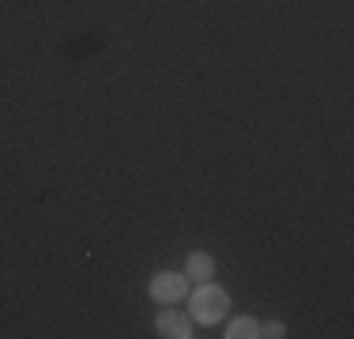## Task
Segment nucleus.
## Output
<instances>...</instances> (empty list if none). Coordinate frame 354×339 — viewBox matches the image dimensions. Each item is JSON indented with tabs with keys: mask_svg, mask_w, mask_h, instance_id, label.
<instances>
[{
	"mask_svg": "<svg viewBox=\"0 0 354 339\" xmlns=\"http://www.w3.org/2000/svg\"><path fill=\"white\" fill-rule=\"evenodd\" d=\"M185 302H189V317L196 320V324H218V320L226 317V309H230V294H226L223 286H215L212 279H207V283H196V291Z\"/></svg>",
	"mask_w": 354,
	"mask_h": 339,
	"instance_id": "f257e3e1",
	"label": "nucleus"
},
{
	"mask_svg": "<svg viewBox=\"0 0 354 339\" xmlns=\"http://www.w3.org/2000/svg\"><path fill=\"white\" fill-rule=\"evenodd\" d=\"M151 302H162V305H177L189 298V275L185 271H158L147 286Z\"/></svg>",
	"mask_w": 354,
	"mask_h": 339,
	"instance_id": "f03ea898",
	"label": "nucleus"
},
{
	"mask_svg": "<svg viewBox=\"0 0 354 339\" xmlns=\"http://www.w3.org/2000/svg\"><path fill=\"white\" fill-rule=\"evenodd\" d=\"M155 332L162 339H189L192 336V317L181 313L177 305H162V313L155 317Z\"/></svg>",
	"mask_w": 354,
	"mask_h": 339,
	"instance_id": "7ed1b4c3",
	"label": "nucleus"
},
{
	"mask_svg": "<svg viewBox=\"0 0 354 339\" xmlns=\"http://www.w3.org/2000/svg\"><path fill=\"white\" fill-rule=\"evenodd\" d=\"M185 275H189V283H207L215 275V257L207 249H192L185 260Z\"/></svg>",
	"mask_w": 354,
	"mask_h": 339,
	"instance_id": "20e7f679",
	"label": "nucleus"
},
{
	"mask_svg": "<svg viewBox=\"0 0 354 339\" xmlns=\"http://www.w3.org/2000/svg\"><path fill=\"white\" fill-rule=\"evenodd\" d=\"M260 336V320L257 317H234L226 324V339H257Z\"/></svg>",
	"mask_w": 354,
	"mask_h": 339,
	"instance_id": "39448f33",
	"label": "nucleus"
},
{
	"mask_svg": "<svg viewBox=\"0 0 354 339\" xmlns=\"http://www.w3.org/2000/svg\"><path fill=\"white\" fill-rule=\"evenodd\" d=\"M260 336H264V339H283L286 324H283V320H264V324H260Z\"/></svg>",
	"mask_w": 354,
	"mask_h": 339,
	"instance_id": "423d86ee",
	"label": "nucleus"
}]
</instances>
